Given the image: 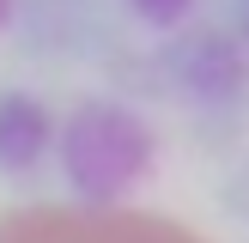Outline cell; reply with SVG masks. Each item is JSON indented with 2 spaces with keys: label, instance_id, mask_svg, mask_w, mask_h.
<instances>
[{
  "label": "cell",
  "instance_id": "cell-3",
  "mask_svg": "<svg viewBox=\"0 0 249 243\" xmlns=\"http://www.w3.org/2000/svg\"><path fill=\"white\" fill-rule=\"evenodd\" d=\"M55 140L43 97L31 91H0V170H36Z\"/></svg>",
  "mask_w": 249,
  "mask_h": 243
},
{
  "label": "cell",
  "instance_id": "cell-5",
  "mask_svg": "<svg viewBox=\"0 0 249 243\" xmlns=\"http://www.w3.org/2000/svg\"><path fill=\"white\" fill-rule=\"evenodd\" d=\"M6 12H12V0H0V24H6Z\"/></svg>",
  "mask_w": 249,
  "mask_h": 243
},
{
  "label": "cell",
  "instance_id": "cell-1",
  "mask_svg": "<svg viewBox=\"0 0 249 243\" xmlns=\"http://www.w3.org/2000/svg\"><path fill=\"white\" fill-rule=\"evenodd\" d=\"M152 158H158V140L134 109L122 104H79L67 116V134H61V170H67L73 194L91 207H109V201H128L146 176H152Z\"/></svg>",
  "mask_w": 249,
  "mask_h": 243
},
{
  "label": "cell",
  "instance_id": "cell-4",
  "mask_svg": "<svg viewBox=\"0 0 249 243\" xmlns=\"http://www.w3.org/2000/svg\"><path fill=\"white\" fill-rule=\"evenodd\" d=\"M128 6L140 12L146 24H182V18H189V6H195V0H128Z\"/></svg>",
  "mask_w": 249,
  "mask_h": 243
},
{
  "label": "cell",
  "instance_id": "cell-2",
  "mask_svg": "<svg viewBox=\"0 0 249 243\" xmlns=\"http://www.w3.org/2000/svg\"><path fill=\"white\" fill-rule=\"evenodd\" d=\"M0 243H207L189 225L158 213H134V207H18L0 219Z\"/></svg>",
  "mask_w": 249,
  "mask_h": 243
}]
</instances>
